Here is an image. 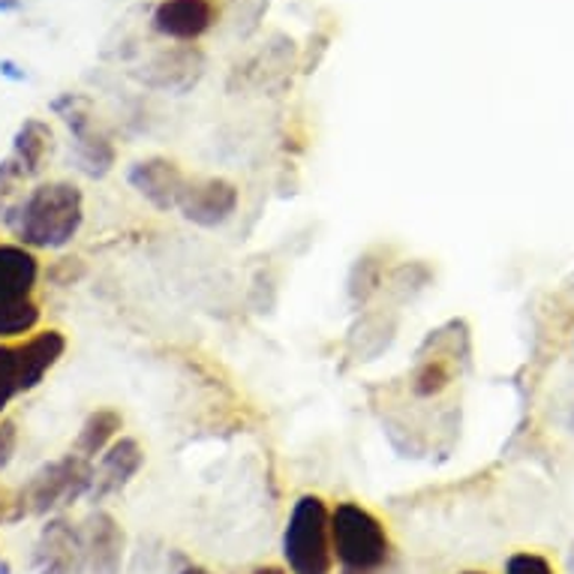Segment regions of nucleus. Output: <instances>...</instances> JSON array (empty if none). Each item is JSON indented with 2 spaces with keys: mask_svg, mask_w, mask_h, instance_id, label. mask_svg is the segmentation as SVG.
Returning <instances> with one entry per match:
<instances>
[{
  "mask_svg": "<svg viewBox=\"0 0 574 574\" xmlns=\"http://www.w3.org/2000/svg\"><path fill=\"white\" fill-rule=\"evenodd\" d=\"M0 574H12L10 563H7V560H3V554H0Z\"/></svg>",
  "mask_w": 574,
  "mask_h": 574,
  "instance_id": "28",
  "label": "nucleus"
},
{
  "mask_svg": "<svg viewBox=\"0 0 574 574\" xmlns=\"http://www.w3.org/2000/svg\"><path fill=\"white\" fill-rule=\"evenodd\" d=\"M331 544L343 574H382L394 556L389 526L352 500L331 508Z\"/></svg>",
  "mask_w": 574,
  "mask_h": 574,
  "instance_id": "2",
  "label": "nucleus"
},
{
  "mask_svg": "<svg viewBox=\"0 0 574 574\" xmlns=\"http://www.w3.org/2000/svg\"><path fill=\"white\" fill-rule=\"evenodd\" d=\"M33 565H37V574H82V530H75L67 517H54V521L46 523L40 533V542H37Z\"/></svg>",
  "mask_w": 574,
  "mask_h": 574,
  "instance_id": "8",
  "label": "nucleus"
},
{
  "mask_svg": "<svg viewBox=\"0 0 574 574\" xmlns=\"http://www.w3.org/2000/svg\"><path fill=\"white\" fill-rule=\"evenodd\" d=\"M16 449H19V424L12 419H0V472L10 466Z\"/></svg>",
  "mask_w": 574,
  "mask_h": 574,
  "instance_id": "24",
  "label": "nucleus"
},
{
  "mask_svg": "<svg viewBox=\"0 0 574 574\" xmlns=\"http://www.w3.org/2000/svg\"><path fill=\"white\" fill-rule=\"evenodd\" d=\"M394 331H397L394 319L382 316V313H376V316H364L359 329H352V334H349L352 355H359V361H367V343H376V352H382V349L391 346Z\"/></svg>",
  "mask_w": 574,
  "mask_h": 574,
  "instance_id": "20",
  "label": "nucleus"
},
{
  "mask_svg": "<svg viewBox=\"0 0 574 574\" xmlns=\"http://www.w3.org/2000/svg\"><path fill=\"white\" fill-rule=\"evenodd\" d=\"M241 190L229 178H190L178 211L199 229H220L238 214Z\"/></svg>",
  "mask_w": 574,
  "mask_h": 574,
  "instance_id": "6",
  "label": "nucleus"
},
{
  "mask_svg": "<svg viewBox=\"0 0 574 574\" xmlns=\"http://www.w3.org/2000/svg\"><path fill=\"white\" fill-rule=\"evenodd\" d=\"M250 574H289L286 568H280V565H259V568H253Z\"/></svg>",
  "mask_w": 574,
  "mask_h": 574,
  "instance_id": "26",
  "label": "nucleus"
},
{
  "mask_svg": "<svg viewBox=\"0 0 574 574\" xmlns=\"http://www.w3.org/2000/svg\"><path fill=\"white\" fill-rule=\"evenodd\" d=\"M84 568L93 574H121L127 554V533L109 512H97L84 521Z\"/></svg>",
  "mask_w": 574,
  "mask_h": 574,
  "instance_id": "10",
  "label": "nucleus"
},
{
  "mask_svg": "<svg viewBox=\"0 0 574 574\" xmlns=\"http://www.w3.org/2000/svg\"><path fill=\"white\" fill-rule=\"evenodd\" d=\"M42 310L37 298H16L0 304V343H19L40 331Z\"/></svg>",
  "mask_w": 574,
  "mask_h": 574,
  "instance_id": "18",
  "label": "nucleus"
},
{
  "mask_svg": "<svg viewBox=\"0 0 574 574\" xmlns=\"http://www.w3.org/2000/svg\"><path fill=\"white\" fill-rule=\"evenodd\" d=\"M123 431V415L118 410H93L88 419H84L82 431L75 436V445H72V452L82 454L84 461H97L100 454L118 440V433Z\"/></svg>",
  "mask_w": 574,
  "mask_h": 574,
  "instance_id": "17",
  "label": "nucleus"
},
{
  "mask_svg": "<svg viewBox=\"0 0 574 574\" xmlns=\"http://www.w3.org/2000/svg\"><path fill=\"white\" fill-rule=\"evenodd\" d=\"M16 517V491L0 487V523H12Z\"/></svg>",
  "mask_w": 574,
  "mask_h": 574,
  "instance_id": "25",
  "label": "nucleus"
},
{
  "mask_svg": "<svg viewBox=\"0 0 574 574\" xmlns=\"http://www.w3.org/2000/svg\"><path fill=\"white\" fill-rule=\"evenodd\" d=\"M572 565H574V556H572Z\"/></svg>",
  "mask_w": 574,
  "mask_h": 574,
  "instance_id": "30",
  "label": "nucleus"
},
{
  "mask_svg": "<svg viewBox=\"0 0 574 574\" xmlns=\"http://www.w3.org/2000/svg\"><path fill=\"white\" fill-rule=\"evenodd\" d=\"M202 67H205V58L193 46L169 49V52H163L151 63L148 82L157 84V88H169V91H184L202 75Z\"/></svg>",
  "mask_w": 574,
  "mask_h": 574,
  "instance_id": "15",
  "label": "nucleus"
},
{
  "mask_svg": "<svg viewBox=\"0 0 574 574\" xmlns=\"http://www.w3.org/2000/svg\"><path fill=\"white\" fill-rule=\"evenodd\" d=\"M54 112L61 114L63 123L70 127L72 139H75V154L82 160V169L91 178H103L112 172L114 165V144L112 139L100 130V123L93 118L91 103L84 97L67 93L54 103Z\"/></svg>",
  "mask_w": 574,
  "mask_h": 574,
  "instance_id": "5",
  "label": "nucleus"
},
{
  "mask_svg": "<svg viewBox=\"0 0 574 574\" xmlns=\"http://www.w3.org/2000/svg\"><path fill=\"white\" fill-rule=\"evenodd\" d=\"M127 181L133 187L135 193L142 195L148 205H154L157 211H174L181 195H184L187 178L184 169L174 163V160H165V157H148V160H139V163L127 172Z\"/></svg>",
  "mask_w": 574,
  "mask_h": 574,
  "instance_id": "7",
  "label": "nucleus"
},
{
  "mask_svg": "<svg viewBox=\"0 0 574 574\" xmlns=\"http://www.w3.org/2000/svg\"><path fill=\"white\" fill-rule=\"evenodd\" d=\"M454 355H442L431 349H419V361L410 373V391L419 401L440 397L454 382Z\"/></svg>",
  "mask_w": 574,
  "mask_h": 574,
  "instance_id": "16",
  "label": "nucleus"
},
{
  "mask_svg": "<svg viewBox=\"0 0 574 574\" xmlns=\"http://www.w3.org/2000/svg\"><path fill=\"white\" fill-rule=\"evenodd\" d=\"M461 574H491V572H482V568H466V572H461Z\"/></svg>",
  "mask_w": 574,
  "mask_h": 574,
  "instance_id": "29",
  "label": "nucleus"
},
{
  "mask_svg": "<svg viewBox=\"0 0 574 574\" xmlns=\"http://www.w3.org/2000/svg\"><path fill=\"white\" fill-rule=\"evenodd\" d=\"M12 349H16L19 389L21 394H24V391L37 389V385L58 367V361H61L63 352H67V338H63V331L58 329L33 331L31 338L12 343Z\"/></svg>",
  "mask_w": 574,
  "mask_h": 574,
  "instance_id": "11",
  "label": "nucleus"
},
{
  "mask_svg": "<svg viewBox=\"0 0 574 574\" xmlns=\"http://www.w3.org/2000/svg\"><path fill=\"white\" fill-rule=\"evenodd\" d=\"M505 574H556L554 563L535 551H517L505 560Z\"/></svg>",
  "mask_w": 574,
  "mask_h": 574,
  "instance_id": "22",
  "label": "nucleus"
},
{
  "mask_svg": "<svg viewBox=\"0 0 574 574\" xmlns=\"http://www.w3.org/2000/svg\"><path fill=\"white\" fill-rule=\"evenodd\" d=\"M142 466L144 452L133 436L114 440L112 445L100 454L97 466H93V482L91 491H88V500H91V503H103V500H109L114 493H121L123 487L139 475Z\"/></svg>",
  "mask_w": 574,
  "mask_h": 574,
  "instance_id": "9",
  "label": "nucleus"
},
{
  "mask_svg": "<svg viewBox=\"0 0 574 574\" xmlns=\"http://www.w3.org/2000/svg\"><path fill=\"white\" fill-rule=\"evenodd\" d=\"M283 563L289 574H331L334 544H331V508L316 493L298 496L283 530Z\"/></svg>",
  "mask_w": 574,
  "mask_h": 574,
  "instance_id": "3",
  "label": "nucleus"
},
{
  "mask_svg": "<svg viewBox=\"0 0 574 574\" xmlns=\"http://www.w3.org/2000/svg\"><path fill=\"white\" fill-rule=\"evenodd\" d=\"M93 482V463L82 454H63L58 461L46 463L40 472H33L31 482L16 491V517L12 523L28 514H52L67 508L75 500L88 496Z\"/></svg>",
  "mask_w": 574,
  "mask_h": 574,
  "instance_id": "4",
  "label": "nucleus"
},
{
  "mask_svg": "<svg viewBox=\"0 0 574 574\" xmlns=\"http://www.w3.org/2000/svg\"><path fill=\"white\" fill-rule=\"evenodd\" d=\"M3 226L16 244L28 250H63L75 241L84 223V195L70 181L37 184L3 211Z\"/></svg>",
  "mask_w": 574,
  "mask_h": 574,
  "instance_id": "1",
  "label": "nucleus"
},
{
  "mask_svg": "<svg viewBox=\"0 0 574 574\" xmlns=\"http://www.w3.org/2000/svg\"><path fill=\"white\" fill-rule=\"evenodd\" d=\"M385 274H389V265L382 262L380 253L376 250L364 253L349 271V301L355 308H364L370 298L380 295L382 289H385Z\"/></svg>",
  "mask_w": 574,
  "mask_h": 574,
  "instance_id": "19",
  "label": "nucleus"
},
{
  "mask_svg": "<svg viewBox=\"0 0 574 574\" xmlns=\"http://www.w3.org/2000/svg\"><path fill=\"white\" fill-rule=\"evenodd\" d=\"M28 178L19 172V165L12 163L10 157L0 163V214L12 205V195L19 193V187L24 184Z\"/></svg>",
  "mask_w": 574,
  "mask_h": 574,
  "instance_id": "23",
  "label": "nucleus"
},
{
  "mask_svg": "<svg viewBox=\"0 0 574 574\" xmlns=\"http://www.w3.org/2000/svg\"><path fill=\"white\" fill-rule=\"evenodd\" d=\"M52 148H54V133L52 127L46 121H24L19 127V133L12 139V154L10 160L19 165V172L24 178H37V174L46 169L49 163V157H52Z\"/></svg>",
  "mask_w": 574,
  "mask_h": 574,
  "instance_id": "14",
  "label": "nucleus"
},
{
  "mask_svg": "<svg viewBox=\"0 0 574 574\" xmlns=\"http://www.w3.org/2000/svg\"><path fill=\"white\" fill-rule=\"evenodd\" d=\"M216 21L214 0H160L154 28L174 42H193L205 37Z\"/></svg>",
  "mask_w": 574,
  "mask_h": 574,
  "instance_id": "12",
  "label": "nucleus"
},
{
  "mask_svg": "<svg viewBox=\"0 0 574 574\" xmlns=\"http://www.w3.org/2000/svg\"><path fill=\"white\" fill-rule=\"evenodd\" d=\"M19 389V370H16V349L12 343H0V419L16 397Z\"/></svg>",
  "mask_w": 574,
  "mask_h": 574,
  "instance_id": "21",
  "label": "nucleus"
},
{
  "mask_svg": "<svg viewBox=\"0 0 574 574\" xmlns=\"http://www.w3.org/2000/svg\"><path fill=\"white\" fill-rule=\"evenodd\" d=\"M178 574H214V572H208L205 565H184Z\"/></svg>",
  "mask_w": 574,
  "mask_h": 574,
  "instance_id": "27",
  "label": "nucleus"
},
{
  "mask_svg": "<svg viewBox=\"0 0 574 574\" xmlns=\"http://www.w3.org/2000/svg\"><path fill=\"white\" fill-rule=\"evenodd\" d=\"M40 259L16 241H0V304L16 298H33L40 283Z\"/></svg>",
  "mask_w": 574,
  "mask_h": 574,
  "instance_id": "13",
  "label": "nucleus"
}]
</instances>
